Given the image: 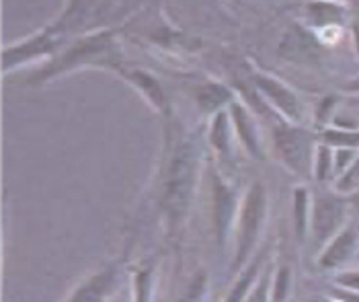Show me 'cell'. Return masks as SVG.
<instances>
[{"label":"cell","mask_w":359,"mask_h":302,"mask_svg":"<svg viewBox=\"0 0 359 302\" xmlns=\"http://www.w3.org/2000/svg\"><path fill=\"white\" fill-rule=\"evenodd\" d=\"M195 155L191 146L183 144L177 148L165 179V193H163V210L168 224L175 228L179 226L189 212V204L194 197L195 188Z\"/></svg>","instance_id":"obj_1"},{"label":"cell","mask_w":359,"mask_h":302,"mask_svg":"<svg viewBox=\"0 0 359 302\" xmlns=\"http://www.w3.org/2000/svg\"><path fill=\"white\" fill-rule=\"evenodd\" d=\"M347 202L334 195H318L312 204V237L316 243L327 245L343 228L347 220Z\"/></svg>","instance_id":"obj_2"},{"label":"cell","mask_w":359,"mask_h":302,"mask_svg":"<svg viewBox=\"0 0 359 302\" xmlns=\"http://www.w3.org/2000/svg\"><path fill=\"white\" fill-rule=\"evenodd\" d=\"M263 220H265V192L261 185H252L247 199H245L243 212H241L236 263H243L249 257L250 251L255 249L261 226H263Z\"/></svg>","instance_id":"obj_3"},{"label":"cell","mask_w":359,"mask_h":302,"mask_svg":"<svg viewBox=\"0 0 359 302\" xmlns=\"http://www.w3.org/2000/svg\"><path fill=\"white\" fill-rule=\"evenodd\" d=\"M358 247V235L353 228L345 226L332 241L327 243V247L320 255V268H327V270H334V268H341L345 261L351 259V255L355 253Z\"/></svg>","instance_id":"obj_4"},{"label":"cell","mask_w":359,"mask_h":302,"mask_svg":"<svg viewBox=\"0 0 359 302\" xmlns=\"http://www.w3.org/2000/svg\"><path fill=\"white\" fill-rule=\"evenodd\" d=\"M115 282H117L115 268H107V270L99 272L97 275L88 277L83 286L72 294V298L68 302H103L109 296Z\"/></svg>","instance_id":"obj_5"},{"label":"cell","mask_w":359,"mask_h":302,"mask_svg":"<svg viewBox=\"0 0 359 302\" xmlns=\"http://www.w3.org/2000/svg\"><path fill=\"white\" fill-rule=\"evenodd\" d=\"M232 210H234V195L226 185H222L218 181L216 183V226H218L220 245H224V241H226L228 224L232 220Z\"/></svg>","instance_id":"obj_6"},{"label":"cell","mask_w":359,"mask_h":302,"mask_svg":"<svg viewBox=\"0 0 359 302\" xmlns=\"http://www.w3.org/2000/svg\"><path fill=\"white\" fill-rule=\"evenodd\" d=\"M281 152L285 155V159L290 161V165L294 166L296 171H302V166L306 163V144L304 138H300L294 132H287V136H281Z\"/></svg>","instance_id":"obj_7"},{"label":"cell","mask_w":359,"mask_h":302,"mask_svg":"<svg viewBox=\"0 0 359 302\" xmlns=\"http://www.w3.org/2000/svg\"><path fill=\"white\" fill-rule=\"evenodd\" d=\"M257 270H259V259H255L249 268H247V270L241 274V277L236 280V284H234V288H232V292L228 294V298H226L224 302H245L247 301L249 292L252 290L250 286H252V282H255V277H257Z\"/></svg>","instance_id":"obj_8"},{"label":"cell","mask_w":359,"mask_h":302,"mask_svg":"<svg viewBox=\"0 0 359 302\" xmlns=\"http://www.w3.org/2000/svg\"><path fill=\"white\" fill-rule=\"evenodd\" d=\"M261 84H263L265 93H267V95H271L277 103H279V107L285 111V113H290V115H296V113H298V103H296V99H294V95H292V93H287L283 86H279L277 83L261 81Z\"/></svg>","instance_id":"obj_9"},{"label":"cell","mask_w":359,"mask_h":302,"mask_svg":"<svg viewBox=\"0 0 359 302\" xmlns=\"http://www.w3.org/2000/svg\"><path fill=\"white\" fill-rule=\"evenodd\" d=\"M337 190L341 193H358L359 192V159L349 166L343 175L337 179Z\"/></svg>","instance_id":"obj_10"},{"label":"cell","mask_w":359,"mask_h":302,"mask_svg":"<svg viewBox=\"0 0 359 302\" xmlns=\"http://www.w3.org/2000/svg\"><path fill=\"white\" fill-rule=\"evenodd\" d=\"M205 288H208V277L205 274H197L187 286V292L183 294L181 302H201L205 296Z\"/></svg>","instance_id":"obj_11"},{"label":"cell","mask_w":359,"mask_h":302,"mask_svg":"<svg viewBox=\"0 0 359 302\" xmlns=\"http://www.w3.org/2000/svg\"><path fill=\"white\" fill-rule=\"evenodd\" d=\"M306 222H308V193L304 190H298V193H296V228H298V235H304Z\"/></svg>","instance_id":"obj_12"},{"label":"cell","mask_w":359,"mask_h":302,"mask_svg":"<svg viewBox=\"0 0 359 302\" xmlns=\"http://www.w3.org/2000/svg\"><path fill=\"white\" fill-rule=\"evenodd\" d=\"M245 302H269V270L252 286Z\"/></svg>","instance_id":"obj_13"},{"label":"cell","mask_w":359,"mask_h":302,"mask_svg":"<svg viewBox=\"0 0 359 302\" xmlns=\"http://www.w3.org/2000/svg\"><path fill=\"white\" fill-rule=\"evenodd\" d=\"M327 138L329 142L339 144L341 148H358L359 146V134L355 132H331Z\"/></svg>","instance_id":"obj_14"},{"label":"cell","mask_w":359,"mask_h":302,"mask_svg":"<svg viewBox=\"0 0 359 302\" xmlns=\"http://www.w3.org/2000/svg\"><path fill=\"white\" fill-rule=\"evenodd\" d=\"M332 157L329 148H320L318 150V166H316V177L318 179H327L331 175Z\"/></svg>","instance_id":"obj_15"},{"label":"cell","mask_w":359,"mask_h":302,"mask_svg":"<svg viewBox=\"0 0 359 302\" xmlns=\"http://www.w3.org/2000/svg\"><path fill=\"white\" fill-rule=\"evenodd\" d=\"M337 284L343 290L359 292V272H343V274H339L337 275Z\"/></svg>","instance_id":"obj_16"},{"label":"cell","mask_w":359,"mask_h":302,"mask_svg":"<svg viewBox=\"0 0 359 302\" xmlns=\"http://www.w3.org/2000/svg\"><path fill=\"white\" fill-rule=\"evenodd\" d=\"M287 284H290V274H287V270H281L276 280V301H283V296L287 292Z\"/></svg>","instance_id":"obj_17"},{"label":"cell","mask_w":359,"mask_h":302,"mask_svg":"<svg viewBox=\"0 0 359 302\" xmlns=\"http://www.w3.org/2000/svg\"><path fill=\"white\" fill-rule=\"evenodd\" d=\"M337 298L341 302H359V292H349V290H339L337 292Z\"/></svg>","instance_id":"obj_18"},{"label":"cell","mask_w":359,"mask_h":302,"mask_svg":"<svg viewBox=\"0 0 359 302\" xmlns=\"http://www.w3.org/2000/svg\"><path fill=\"white\" fill-rule=\"evenodd\" d=\"M349 208H353L355 210V214L359 216V192L353 193V199H351V206Z\"/></svg>","instance_id":"obj_19"},{"label":"cell","mask_w":359,"mask_h":302,"mask_svg":"<svg viewBox=\"0 0 359 302\" xmlns=\"http://www.w3.org/2000/svg\"><path fill=\"white\" fill-rule=\"evenodd\" d=\"M353 35H355V50H358L359 55V21L355 23V27H353Z\"/></svg>","instance_id":"obj_20"},{"label":"cell","mask_w":359,"mask_h":302,"mask_svg":"<svg viewBox=\"0 0 359 302\" xmlns=\"http://www.w3.org/2000/svg\"><path fill=\"white\" fill-rule=\"evenodd\" d=\"M351 88H358V91H359V81H355V83L351 84Z\"/></svg>","instance_id":"obj_21"},{"label":"cell","mask_w":359,"mask_h":302,"mask_svg":"<svg viewBox=\"0 0 359 302\" xmlns=\"http://www.w3.org/2000/svg\"><path fill=\"white\" fill-rule=\"evenodd\" d=\"M310 302H318V301H310Z\"/></svg>","instance_id":"obj_22"}]
</instances>
